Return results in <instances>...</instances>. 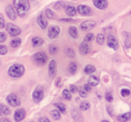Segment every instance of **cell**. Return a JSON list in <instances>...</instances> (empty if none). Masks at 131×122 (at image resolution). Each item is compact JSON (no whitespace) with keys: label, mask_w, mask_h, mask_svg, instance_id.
Instances as JSON below:
<instances>
[{"label":"cell","mask_w":131,"mask_h":122,"mask_svg":"<svg viewBox=\"0 0 131 122\" xmlns=\"http://www.w3.org/2000/svg\"><path fill=\"white\" fill-rule=\"evenodd\" d=\"M14 8L16 14L21 17H24L30 10L29 0H14Z\"/></svg>","instance_id":"obj_1"},{"label":"cell","mask_w":131,"mask_h":122,"mask_svg":"<svg viewBox=\"0 0 131 122\" xmlns=\"http://www.w3.org/2000/svg\"><path fill=\"white\" fill-rule=\"evenodd\" d=\"M24 74V66L21 64H14L8 69V75L13 78H19Z\"/></svg>","instance_id":"obj_2"},{"label":"cell","mask_w":131,"mask_h":122,"mask_svg":"<svg viewBox=\"0 0 131 122\" xmlns=\"http://www.w3.org/2000/svg\"><path fill=\"white\" fill-rule=\"evenodd\" d=\"M32 60L33 62L37 65V66H44L47 62V56L44 52L40 51V52L35 53L32 56Z\"/></svg>","instance_id":"obj_3"},{"label":"cell","mask_w":131,"mask_h":122,"mask_svg":"<svg viewBox=\"0 0 131 122\" xmlns=\"http://www.w3.org/2000/svg\"><path fill=\"white\" fill-rule=\"evenodd\" d=\"M44 96V92H43V88L41 86H37L35 88V90L33 91L32 93V100L35 103H39L42 101Z\"/></svg>","instance_id":"obj_4"},{"label":"cell","mask_w":131,"mask_h":122,"mask_svg":"<svg viewBox=\"0 0 131 122\" xmlns=\"http://www.w3.org/2000/svg\"><path fill=\"white\" fill-rule=\"evenodd\" d=\"M6 102L12 107H17L21 105V100L16 94L11 93L6 97Z\"/></svg>","instance_id":"obj_5"},{"label":"cell","mask_w":131,"mask_h":122,"mask_svg":"<svg viewBox=\"0 0 131 122\" xmlns=\"http://www.w3.org/2000/svg\"><path fill=\"white\" fill-rule=\"evenodd\" d=\"M6 27V31H7V32L9 33V35L12 37H15L21 33L20 28H19L18 26L13 24H7Z\"/></svg>","instance_id":"obj_6"},{"label":"cell","mask_w":131,"mask_h":122,"mask_svg":"<svg viewBox=\"0 0 131 122\" xmlns=\"http://www.w3.org/2000/svg\"><path fill=\"white\" fill-rule=\"evenodd\" d=\"M95 26H96V23H95L94 21H92V20L84 21V22H83L82 24H80V29L82 30V31H91Z\"/></svg>","instance_id":"obj_7"},{"label":"cell","mask_w":131,"mask_h":122,"mask_svg":"<svg viewBox=\"0 0 131 122\" xmlns=\"http://www.w3.org/2000/svg\"><path fill=\"white\" fill-rule=\"evenodd\" d=\"M77 10L80 15H84V16H90V15H93V10L87 6L80 5V6H78V7H77Z\"/></svg>","instance_id":"obj_8"},{"label":"cell","mask_w":131,"mask_h":122,"mask_svg":"<svg viewBox=\"0 0 131 122\" xmlns=\"http://www.w3.org/2000/svg\"><path fill=\"white\" fill-rule=\"evenodd\" d=\"M107 44L110 48L113 49H118V40L116 39V37L114 35H109L108 36V39H107Z\"/></svg>","instance_id":"obj_9"},{"label":"cell","mask_w":131,"mask_h":122,"mask_svg":"<svg viewBox=\"0 0 131 122\" xmlns=\"http://www.w3.org/2000/svg\"><path fill=\"white\" fill-rule=\"evenodd\" d=\"M59 32H60V29L58 26H56V25H53V26H50L49 29V38L51 39V40H54L56 39L57 37L59 35Z\"/></svg>","instance_id":"obj_10"},{"label":"cell","mask_w":131,"mask_h":122,"mask_svg":"<svg viewBox=\"0 0 131 122\" xmlns=\"http://www.w3.org/2000/svg\"><path fill=\"white\" fill-rule=\"evenodd\" d=\"M37 22H38L39 26H40L42 30H45L46 28H47L48 21H47V19H46V17L44 16V15L40 14V15L38 16V18H37Z\"/></svg>","instance_id":"obj_11"},{"label":"cell","mask_w":131,"mask_h":122,"mask_svg":"<svg viewBox=\"0 0 131 122\" xmlns=\"http://www.w3.org/2000/svg\"><path fill=\"white\" fill-rule=\"evenodd\" d=\"M25 109H19L15 110V121H22L24 118H25Z\"/></svg>","instance_id":"obj_12"},{"label":"cell","mask_w":131,"mask_h":122,"mask_svg":"<svg viewBox=\"0 0 131 122\" xmlns=\"http://www.w3.org/2000/svg\"><path fill=\"white\" fill-rule=\"evenodd\" d=\"M6 15H7V16L9 17V19L14 20V21L16 19V12H15V10L14 9L12 6L8 5V6L6 7Z\"/></svg>","instance_id":"obj_13"},{"label":"cell","mask_w":131,"mask_h":122,"mask_svg":"<svg viewBox=\"0 0 131 122\" xmlns=\"http://www.w3.org/2000/svg\"><path fill=\"white\" fill-rule=\"evenodd\" d=\"M57 73V65L55 60H51L49 65V75L50 77H54Z\"/></svg>","instance_id":"obj_14"},{"label":"cell","mask_w":131,"mask_h":122,"mask_svg":"<svg viewBox=\"0 0 131 122\" xmlns=\"http://www.w3.org/2000/svg\"><path fill=\"white\" fill-rule=\"evenodd\" d=\"M79 50H80L81 54L83 55H87L90 51V46L89 44L87 43V41L84 40V42L80 44V47H79Z\"/></svg>","instance_id":"obj_15"},{"label":"cell","mask_w":131,"mask_h":122,"mask_svg":"<svg viewBox=\"0 0 131 122\" xmlns=\"http://www.w3.org/2000/svg\"><path fill=\"white\" fill-rule=\"evenodd\" d=\"M93 5L99 9H105L108 6L107 0H93Z\"/></svg>","instance_id":"obj_16"},{"label":"cell","mask_w":131,"mask_h":122,"mask_svg":"<svg viewBox=\"0 0 131 122\" xmlns=\"http://www.w3.org/2000/svg\"><path fill=\"white\" fill-rule=\"evenodd\" d=\"M71 114H72L73 118L75 120H77V121H81V120H83V117H82V115H81V113H80V110H79L78 109H77V108L72 109Z\"/></svg>","instance_id":"obj_17"},{"label":"cell","mask_w":131,"mask_h":122,"mask_svg":"<svg viewBox=\"0 0 131 122\" xmlns=\"http://www.w3.org/2000/svg\"><path fill=\"white\" fill-rule=\"evenodd\" d=\"M65 12L68 16H75V15H77V8H75L74 6H68L65 7Z\"/></svg>","instance_id":"obj_18"},{"label":"cell","mask_w":131,"mask_h":122,"mask_svg":"<svg viewBox=\"0 0 131 122\" xmlns=\"http://www.w3.org/2000/svg\"><path fill=\"white\" fill-rule=\"evenodd\" d=\"M11 110H10L9 107H7L5 104H0V116H7L10 114Z\"/></svg>","instance_id":"obj_19"},{"label":"cell","mask_w":131,"mask_h":122,"mask_svg":"<svg viewBox=\"0 0 131 122\" xmlns=\"http://www.w3.org/2000/svg\"><path fill=\"white\" fill-rule=\"evenodd\" d=\"M43 40L40 37H34L31 40V43H32L33 47H40L43 44Z\"/></svg>","instance_id":"obj_20"},{"label":"cell","mask_w":131,"mask_h":122,"mask_svg":"<svg viewBox=\"0 0 131 122\" xmlns=\"http://www.w3.org/2000/svg\"><path fill=\"white\" fill-rule=\"evenodd\" d=\"M68 33L69 35L74 39H77L78 37V31H77V28L75 26H71L68 29Z\"/></svg>","instance_id":"obj_21"},{"label":"cell","mask_w":131,"mask_h":122,"mask_svg":"<svg viewBox=\"0 0 131 122\" xmlns=\"http://www.w3.org/2000/svg\"><path fill=\"white\" fill-rule=\"evenodd\" d=\"M100 83V80H99L98 77H96L95 75H91L89 77V80H88V84L91 86H96L99 84Z\"/></svg>","instance_id":"obj_22"},{"label":"cell","mask_w":131,"mask_h":122,"mask_svg":"<svg viewBox=\"0 0 131 122\" xmlns=\"http://www.w3.org/2000/svg\"><path fill=\"white\" fill-rule=\"evenodd\" d=\"M131 118V113L130 112H127L124 113V114H121L118 117V120L119 121H127L128 119H130Z\"/></svg>","instance_id":"obj_23"},{"label":"cell","mask_w":131,"mask_h":122,"mask_svg":"<svg viewBox=\"0 0 131 122\" xmlns=\"http://www.w3.org/2000/svg\"><path fill=\"white\" fill-rule=\"evenodd\" d=\"M95 72V68L93 65H87V66L84 68V73L87 74V75H91Z\"/></svg>","instance_id":"obj_24"},{"label":"cell","mask_w":131,"mask_h":122,"mask_svg":"<svg viewBox=\"0 0 131 122\" xmlns=\"http://www.w3.org/2000/svg\"><path fill=\"white\" fill-rule=\"evenodd\" d=\"M65 54L67 55L68 57H69V58H72L75 57V50H74L73 49H71V48H67V49H65Z\"/></svg>","instance_id":"obj_25"},{"label":"cell","mask_w":131,"mask_h":122,"mask_svg":"<svg viewBox=\"0 0 131 122\" xmlns=\"http://www.w3.org/2000/svg\"><path fill=\"white\" fill-rule=\"evenodd\" d=\"M21 42H22L21 39H19V38L13 39V40H11V42H10V45H11L12 48H17L18 46L21 45Z\"/></svg>","instance_id":"obj_26"},{"label":"cell","mask_w":131,"mask_h":122,"mask_svg":"<svg viewBox=\"0 0 131 122\" xmlns=\"http://www.w3.org/2000/svg\"><path fill=\"white\" fill-rule=\"evenodd\" d=\"M55 106L58 108V110H60V112H61V113H64V114H65V113L67 112L66 106L64 105L63 103H61V102H56V103H55Z\"/></svg>","instance_id":"obj_27"},{"label":"cell","mask_w":131,"mask_h":122,"mask_svg":"<svg viewBox=\"0 0 131 122\" xmlns=\"http://www.w3.org/2000/svg\"><path fill=\"white\" fill-rule=\"evenodd\" d=\"M50 115L55 120H58L60 119V112L58 109H53L50 111Z\"/></svg>","instance_id":"obj_28"},{"label":"cell","mask_w":131,"mask_h":122,"mask_svg":"<svg viewBox=\"0 0 131 122\" xmlns=\"http://www.w3.org/2000/svg\"><path fill=\"white\" fill-rule=\"evenodd\" d=\"M45 15H46V17L49 18V19H55L56 18V15H55V13L50 9H46Z\"/></svg>","instance_id":"obj_29"},{"label":"cell","mask_w":131,"mask_h":122,"mask_svg":"<svg viewBox=\"0 0 131 122\" xmlns=\"http://www.w3.org/2000/svg\"><path fill=\"white\" fill-rule=\"evenodd\" d=\"M53 7H54L56 10H60V9H62V8L66 7V4H65V2H63V1H58V2L55 3Z\"/></svg>","instance_id":"obj_30"},{"label":"cell","mask_w":131,"mask_h":122,"mask_svg":"<svg viewBox=\"0 0 131 122\" xmlns=\"http://www.w3.org/2000/svg\"><path fill=\"white\" fill-rule=\"evenodd\" d=\"M77 65L75 64V62H71L69 64V72L71 75H74V74H75V72H77Z\"/></svg>","instance_id":"obj_31"},{"label":"cell","mask_w":131,"mask_h":122,"mask_svg":"<svg viewBox=\"0 0 131 122\" xmlns=\"http://www.w3.org/2000/svg\"><path fill=\"white\" fill-rule=\"evenodd\" d=\"M63 97L66 99L67 101H70L72 98V95H71V92L68 89H65L63 91Z\"/></svg>","instance_id":"obj_32"},{"label":"cell","mask_w":131,"mask_h":122,"mask_svg":"<svg viewBox=\"0 0 131 122\" xmlns=\"http://www.w3.org/2000/svg\"><path fill=\"white\" fill-rule=\"evenodd\" d=\"M96 41H97V43H98L99 45H103V43H104V35L102 34V33H100V34L97 35Z\"/></svg>","instance_id":"obj_33"},{"label":"cell","mask_w":131,"mask_h":122,"mask_svg":"<svg viewBox=\"0 0 131 122\" xmlns=\"http://www.w3.org/2000/svg\"><path fill=\"white\" fill-rule=\"evenodd\" d=\"M90 108V103L88 102H83L80 104V109L81 110H86Z\"/></svg>","instance_id":"obj_34"},{"label":"cell","mask_w":131,"mask_h":122,"mask_svg":"<svg viewBox=\"0 0 131 122\" xmlns=\"http://www.w3.org/2000/svg\"><path fill=\"white\" fill-rule=\"evenodd\" d=\"M78 93H79V95H80L81 97H83V98H86V97H87L88 92L86 91L84 88H81V89L78 91Z\"/></svg>","instance_id":"obj_35"},{"label":"cell","mask_w":131,"mask_h":122,"mask_svg":"<svg viewBox=\"0 0 131 122\" xmlns=\"http://www.w3.org/2000/svg\"><path fill=\"white\" fill-rule=\"evenodd\" d=\"M58 47L57 46H55V45H50L49 46V53L50 54H56L57 52H58Z\"/></svg>","instance_id":"obj_36"},{"label":"cell","mask_w":131,"mask_h":122,"mask_svg":"<svg viewBox=\"0 0 131 122\" xmlns=\"http://www.w3.org/2000/svg\"><path fill=\"white\" fill-rule=\"evenodd\" d=\"M120 93H121V96L127 97L130 95V91H129L128 89H127V88H124V89H122L121 91H120Z\"/></svg>","instance_id":"obj_37"},{"label":"cell","mask_w":131,"mask_h":122,"mask_svg":"<svg viewBox=\"0 0 131 122\" xmlns=\"http://www.w3.org/2000/svg\"><path fill=\"white\" fill-rule=\"evenodd\" d=\"M94 39V36H93V33H87V34L85 35V37H84V40L85 41H92V40Z\"/></svg>","instance_id":"obj_38"},{"label":"cell","mask_w":131,"mask_h":122,"mask_svg":"<svg viewBox=\"0 0 131 122\" xmlns=\"http://www.w3.org/2000/svg\"><path fill=\"white\" fill-rule=\"evenodd\" d=\"M7 53V48L5 45H0V55H6Z\"/></svg>","instance_id":"obj_39"},{"label":"cell","mask_w":131,"mask_h":122,"mask_svg":"<svg viewBox=\"0 0 131 122\" xmlns=\"http://www.w3.org/2000/svg\"><path fill=\"white\" fill-rule=\"evenodd\" d=\"M105 99L108 102H111L113 101V96H112V93H106L105 94Z\"/></svg>","instance_id":"obj_40"},{"label":"cell","mask_w":131,"mask_h":122,"mask_svg":"<svg viewBox=\"0 0 131 122\" xmlns=\"http://www.w3.org/2000/svg\"><path fill=\"white\" fill-rule=\"evenodd\" d=\"M6 27V22H5V19L3 17V15L0 14V29Z\"/></svg>","instance_id":"obj_41"},{"label":"cell","mask_w":131,"mask_h":122,"mask_svg":"<svg viewBox=\"0 0 131 122\" xmlns=\"http://www.w3.org/2000/svg\"><path fill=\"white\" fill-rule=\"evenodd\" d=\"M6 40V32H0V42H4Z\"/></svg>","instance_id":"obj_42"},{"label":"cell","mask_w":131,"mask_h":122,"mask_svg":"<svg viewBox=\"0 0 131 122\" xmlns=\"http://www.w3.org/2000/svg\"><path fill=\"white\" fill-rule=\"evenodd\" d=\"M69 89H70V92H71V93H77V86L74 85V84H71V85H70Z\"/></svg>","instance_id":"obj_43"},{"label":"cell","mask_w":131,"mask_h":122,"mask_svg":"<svg viewBox=\"0 0 131 122\" xmlns=\"http://www.w3.org/2000/svg\"><path fill=\"white\" fill-rule=\"evenodd\" d=\"M38 121H40V122H49V119L47 118H45V117H40V118H39Z\"/></svg>","instance_id":"obj_44"},{"label":"cell","mask_w":131,"mask_h":122,"mask_svg":"<svg viewBox=\"0 0 131 122\" xmlns=\"http://www.w3.org/2000/svg\"><path fill=\"white\" fill-rule=\"evenodd\" d=\"M56 85H57V87H61V86H62V81H61V78H58V79H57Z\"/></svg>","instance_id":"obj_45"},{"label":"cell","mask_w":131,"mask_h":122,"mask_svg":"<svg viewBox=\"0 0 131 122\" xmlns=\"http://www.w3.org/2000/svg\"><path fill=\"white\" fill-rule=\"evenodd\" d=\"M84 89H85L87 92H91V90H92V86L90 85L89 84H84Z\"/></svg>","instance_id":"obj_46"},{"label":"cell","mask_w":131,"mask_h":122,"mask_svg":"<svg viewBox=\"0 0 131 122\" xmlns=\"http://www.w3.org/2000/svg\"><path fill=\"white\" fill-rule=\"evenodd\" d=\"M107 109H108V112H109V114L111 115V116H113V109H112V107H110V106H108Z\"/></svg>","instance_id":"obj_47"},{"label":"cell","mask_w":131,"mask_h":122,"mask_svg":"<svg viewBox=\"0 0 131 122\" xmlns=\"http://www.w3.org/2000/svg\"><path fill=\"white\" fill-rule=\"evenodd\" d=\"M61 21H63V22H74L72 19H69V18H68V19H61Z\"/></svg>","instance_id":"obj_48"},{"label":"cell","mask_w":131,"mask_h":122,"mask_svg":"<svg viewBox=\"0 0 131 122\" xmlns=\"http://www.w3.org/2000/svg\"><path fill=\"white\" fill-rule=\"evenodd\" d=\"M3 121H10L9 119H8V118H1V119H0V122H3Z\"/></svg>","instance_id":"obj_49"},{"label":"cell","mask_w":131,"mask_h":122,"mask_svg":"<svg viewBox=\"0 0 131 122\" xmlns=\"http://www.w3.org/2000/svg\"><path fill=\"white\" fill-rule=\"evenodd\" d=\"M130 113H131V112H130Z\"/></svg>","instance_id":"obj_50"}]
</instances>
